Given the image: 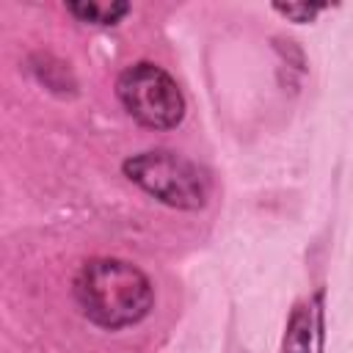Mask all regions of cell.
Listing matches in <instances>:
<instances>
[{
	"instance_id": "obj_2",
	"label": "cell",
	"mask_w": 353,
	"mask_h": 353,
	"mask_svg": "<svg viewBox=\"0 0 353 353\" xmlns=\"http://www.w3.org/2000/svg\"><path fill=\"white\" fill-rule=\"evenodd\" d=\"M124 176L143 193L174 210H201L210 196L207 174L171 149H149L121 163Z\"/></svg>"
},
{
	"instance_id": "obj_5",
	"label": "cell",
	"mask_w": 353,
	"mask_h": 353,
	"mask_svg": "<svg viewBox=\"0 0 353 353\" xmlns=\"http://www.w3.org/2000/svg\"><path fill=\"white\" fill-rule=\"evenodd\" d=\"M66 11L74 14L80 22L88 25H116L124 14H130V3H97V0H83V3H66Z\"/></svg>"
},
{
	"instance_id": "obj_6",
	"label": "cell",
	"mask_w": 353,
	"mask_h": 353,
	"mask_svg": "<svg viewBox=\"0 0 353 353\" xmlns=\"http://www.w3.org/2000/svg\"><path fill=\"white\" fill-rule=\"evenodd\" d=\"M323 8H325L323 3H287V6L284 3H273V11L287 17V19H292V22H312Z\"/></svg>"
},
{
	"instance_id": "obj_4",
	"label": "cell",
	"mask_w": 353,
	"mask_h": 353,
	"mask_svg": "<svg viewBox=\"0 0 353 353\" xmlns=\"http://www.w3.org/2000/svg\"><path fill=\"white\" fill-rule=\"evenodd\" d=\"M323 345H325L323 292H314L292 306L279 353H323Z\"/></svg>"
},
{
	"instance_id": "obj_1",
	"label": "cell",
	"mask_w": 353,
	"mask_h": 353,
	"mask_svg": "<svg viewBox=\"0 0 353 353\" xmlns=\"http://www.w3.org/2000/svg\"><path fill=\"white\" fill-rule=\"evenodd\" d=\"M74 298L88 323L119 331L141 323L154 306L149 276L127 259L97 256L74 276Z\"/></svg>"
},
{
	"instance_id": "obj_3",
	"label": "cell",
	"mask_w": 353,
	"mask_h": 353,
	"mask_svg": "<svg viewBox=\"0 0 353 353\" xmlns=\"http://www.w3.org/2000/svg\"><path fill=\"white\" fill-rule=\"evenodd\" d=\"M116 97L127 116L149 130H174L185 119V97L176 80L152 61L127 66L116 80Z\"/></svg>"
}]
</instances>
